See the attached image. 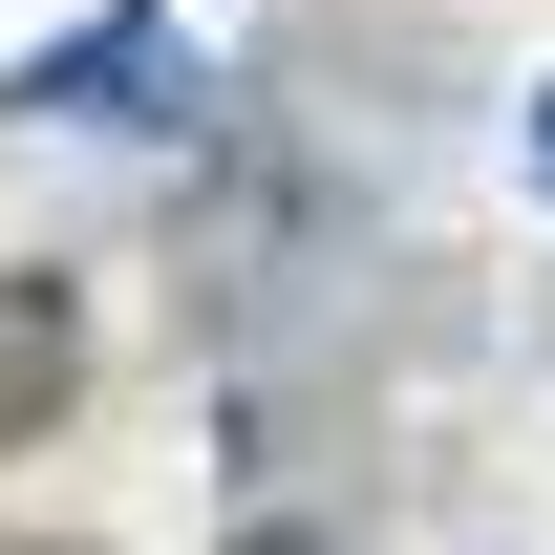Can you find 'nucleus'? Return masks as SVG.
Segmentation results:
<instances>
[{
    "mask_svg": "<svg viewBox=\"0 0 555 555\" xmlns=\"http://www.w3.org/2000/svg\"><path fill=\"white\" fill-rule=\"evenodd\" d=\"M65 385H86V299L22 257V278H0V449H22V427H65Z\"/></svg>",
    "mask_w": 555,
    "mask_h": 555,
    "instance_id": "obj_1",
    "label": "nucleus"
},
{
    "mask_svg": "<svg viewBox=\"0 0 555 555\" xmlns=\"http://www.w3.org/2000/svg\"><path fill=\"white\" fill-rule=\"evenodd\" d=\"M235 555H321V534H299V513H257V534H235Z\"/></svg>",
    "mask_w": 555,
    "mask_h": 555,
    "instance_id": "obj_2",
    "label": "nucleus"
},
{
    "mask_svg": "<svg viewBox=\"0 0 555 555\" xmlns=\"http://www.w3.org/2000/svg\"><path fill=\"white\" fill-rule=\"evenodd\" d=\"M534 193H555V86H534Z\"/></svg>",
    "mask_w": 555,
    "mask_h": 555,
    "instance_id": "obj_3",
    "label": "nucleus"
}]
</instances>
